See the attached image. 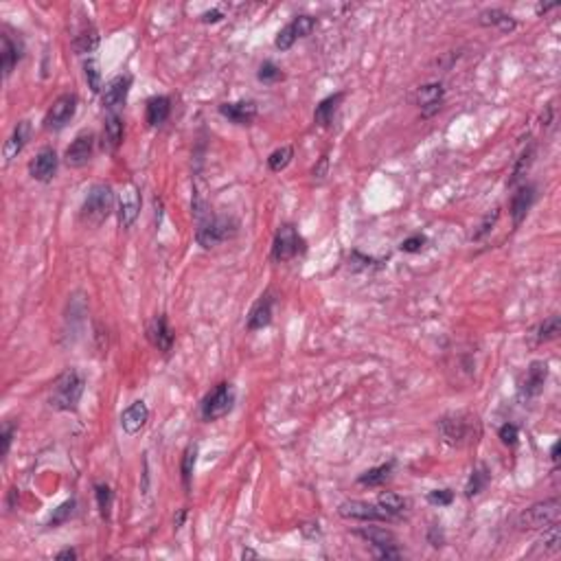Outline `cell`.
Returning a JSON list of instances; mask_svg holds the SVG:
<instances>
[{
  "mask_svg": "<svg viewBox=\"0 0 561 561\" xmlns=\"http://www.w3.org/2000/svg\"><path fill=\"white\" fill-rule=\"evenodd\" d=\"M239 230V224L235 217L228 215H209L200 220V226L195 230V242L202 248H215L228 239H232Z\"/></svg>",
  "mask_w": 561,
  "mask_h": 561,
  "instance_id": "cell-1",
  "label": "cell"
},
{
  "mask_svg": "<svg viewBox=\"0 0 561 561\" xmlns=\"http://www.w3.org/2000/svg\"><path fill=\"white\" fill-rule=\"evenodd\" d=\"M114 211V191L110 185H93L81 206V220L88 226H101Z\"/></svg>",
  "mask_w": 561,
  "mask_h": 561,
  "instance_id": "cell-2",
  "label": "cell"
},
{
  "mask_svg": "<svg viewBox=\"0 0 561 561\" xmlns=\"http://www.w3.org/2000/svg\"><path fill=\"white\" fill-rule=\"evenodd\" d=\"M84 388H86L84 377L75 369H68L55 379L48 402L55 410H75L77 404L81 402Z\"/></svg>",
  "mask_w": 561,
  "mask_h": 561,
  "instance_id": "cell-3",
  "label": "cell"
},
{
  "mask_svg": "<svg viewBox=\"0 0 561 561\" xmlns=\"http://www.w3.org/2000/svg\"><path fill=\"white\" fill-rule=\"evenodd\" d=\"M559 515H561V502L557 498H550L529 506L527 511H522L517 517V527L520 531H541L559 522Z\"/></svg>",
  "mask_w": 561,
  "mask_h": 561,
  "instance_id": "cell-4",
  "label": "cell"
},
{
  "mask_svg": "<svg viewBox=\"0 0 561 561\" xmlns=\"http://www.w3.org/2000/svg\"><path fill=\"white\" fill-rule=\"evenodd\" d=\"M232 406H235V388L228 382H222L202 400L200 414H202L204 421H217V419L226 417V414L232 410Z\"/></svg>",
  "mask_w": 561,
  "mask_h": 561,
  "instance_id": "cell-5",
  "label": "cell"
},
{
  "mask_svg": "<svg viewBox=\"0 0 561 561\" xmlns=\"http://www.w3.org/2000/svg\"><path fill=\"white\" fill-rule=\"evenodd\" d=\"M305 250V242L298 235V230L292 224H283L279 226L275 235V244H272V259L277 263H285L289 259H294L296 255Z\"/></svg>",
  "mask_w": 561,
  "mask_h": 561,
  "instance_id": "cell-6",
  "label": "cell"
},
{
  "mask_svg": "<svg viewBox=\"0 0 561 561\" xmlns=\"http://www.w3.org/2000/svg\"><path fill=\"white\" fill-rule=\"evenodd\" d=\"M355 535L367 539L369 544L375 548V557H379V559H400L402 557L400 548H397V537L386 529H377V527L357 529Z\"/></svg>",
  "mask_w": 561,
  "mask_h": 561,
  "instance_id": "cell-7",
  "label": "cell"
},
{
  "mask_svg": "<svg viewBox=\"0 0 561 561\" xmlns=\"http://www.w3.org/2000/svg\"><path fill=\"white\" fill-rule=\"evenodd\" d=\"M79 99L75 93H66L62 97H58L53 101V105L48 107V112L44 117V128L46 130H62L70 123V119L75 117L77 112Z\"/></svg>",
  "mask_w": 561,
  "mask_h": 561,
  "instance_id": "cell-8",
  "label": "cell"
},
{
  "mask_svg": "<svg viewBox=\"0 0 561 561\" xmlns=\"http://www.w3.org/2000/svg\"><path fill=\"white\" fill-rule=\"evenodd\" d=\"M338 513L345 520H359V522H390L392 520L379 504H369L362 500L342 502Z\"/></svg>",
  "mask_w": 561,
  "mask_h": 561,
  "instance_id": "cell-9",
  "label": "cell"
},
{
  "mask_svg": "<svg viewBox=\"0 0 561 561\" xmlns=\"http://www.w3.org/2000/svg\"><path fill=\"white\" fill-rule=\"evenodd\" d=\"M439 430L447 445H463L472 434V419L465 414H447L439 421Z\"/></svg>",
  "mask_w": 561,
  "mask_h": 561,
  "instance_id": "cell-10",
  "label": "cell"
},
{
  "mask_svg": "<svg viewBox=\"0 0 561 561\" xmlns=\"http://www.w3.org/2000/svg\"><path fill=\"white\" fill-rule=\"evenodd\" d=\"M546 379H548V364L544 359H535L529 364L527 369V375L522 379V386H520V397L522 400H535L541 392H544V386H546Z\"/></svg>",
  "mask_w": 561,
  "mask_h": 561,
  "instance_id": "cell-11",
  "label": "cell"
},
{
  "mask_svg": "<svg viewBox=\"0 0 561 561\" xmlns=\"http://www.w3.org/2000/svg\"><path fill=\"white\" fill-rule=\"evenodd\" d=\"M314 29H316V18H312V15H296L292 22L285 25L279 31L275 44H277V48L287 51V48L294 46V42L298 38H307V35H310Z\"/></svg>",
  "mask_w": 561,
  "mask_h": 561,
  "instance_id": "cell-12",
  "label": "cell"
},
{
  "mask_svg": "<svg viewBox=\"0 0 561 561\" xmlns=\"http://www.w3.org/2000/svg\"><path fill=\"white\" fill-rule=\"evenodd\" d=\"M58 165H60V158H58L55 150L42 147L38 152V156L29 162V173L33 180H38V183H51L58 173Z\"/></svg>",
  "mask_w": 561,
  "mask_h": 561,
  "instance_id": "cell-13",
  "label": "cell"
},
{
  "mask_svg": "<svg viewBox=\"0 0 561 561\" xmlns=\"http://www.w3.org/2000/svg\"><path fill=\"white\" fill-rule=\"evenodd\" d=\"M95 152V136L90 132H81L75 140L68 145V150L64 154L66 165L72 169H79L84 165H88L90 158H93Z\"/></svg>",
  "mask_w": 561,
  "mask_h": 561,
  "instance_id": "cell-14",
  "label": "cell"
},
{
  "mask_svg": "<svg viewBox=\"0 0 561 561\" xmlns=\"http://www.w3.org/2000/svg\"><path fill=\"white\" fill-rule=\"evenodd\" d=\"M443 99H445V88L441 81L425 84L417 90V105H419V110L425 119L434 117L441 110Z\"/></svg>",
  "mask_w": 561,
  "mask_h": 561,
  "instance_id": "cell-15",
  "label": "cell"
},
{
  "mask_svg": "<svg viewBox=\"0 0 561 561\" xmlns=\"http://www.w3.org/2000/svg\"><path fill=\"white\" fill-rule=\"evenodd\" d=\"M140 211V193L134 185H125L119 195V224L123 228H130Z\"/></svg>",
  "mask_w": 561,
  "mask_h": 561,
  "instance_id": "cell-16",
  "label": "cell"
},
{
  "mask_svg": "<svg viewBox=\"0 0 561 561\" xmlns=\"http://www.w3.org/2000/svg\"><path fill=\"white\" fill-rule=\"evenodd\" d=\"M132 88V75H119L112 81H107L103 88V105L110 112H117V107H121L130 95Z\"/></svg>",
  "mask_w": 561,
  "mask_h": 561,
  "instance_id": "cell-17",
  "label": "cell"
},
{
  "mask_svg": "<svg viewBox=\"0 0 561 561\" xmlns=\"http://www.w3.org/2000/svg\"><path fill=\"white\" fill-rule=\"evenodd\" d=\"M272 307H275V296L272 292H265L261 294V298L252 305V310L248 314V322L246 327L250 331H259L263 327H268L270 322H272Z\"/></svg>",
  "mask_w": 561,
  "mask_h": 561,
  "instance_id": "cell-18",
  "label": "cell"
},
{
  "mask_svg": "<svg viewBox=\"0 0 561 561\" xmlns=\"http://www.w3.org/2000/svg\"><path fill=\"white\" fill-rule=\"evenodd\" d=\"M147 338L152 345L162 351V353H169L171 347H173V329L169 327V322H167V316L165 314H160L156 316L152 322H150V327H147Z\"/></svg>",
  "mask_w": 561,
  "mask_h": 561,
  "instance_id": "cell-19",
  "label": "cell"
},
{
  "mask_svg": "<svg viewBox=\"0 0 561 561\" xmlns=\"http://www.w3.org/2000/svg\"><path fill=\"white\" fill-rule=\"evenodd\" d=\"M535 197H537V189L533 185H524L520 187L513 197H511V217H513V226L517 228L524 220H527V215L531 211V206L535 204Z\"/></svg>",
  "mask_w": 561,
  "mask_h": 561,
  "instance_id": "cell-20",
  "label": "cell"
},
{
  "mask_svg": "<svg viewBox=\"0 0 561 561\" xmlns=\"http://www.w3.org/2000/svg\"><path fill=\"white\" fill-rule=\"evenodd\" d=\"M220 114L228 119L230 123L237 125H250L257 117V103L255 101H235V103H222Z\"/></svg>",
  "mask_w": 561,
  "mask_h": 561,
  "instance_id": "cell-21",
  "label": "cell"
},
{
  "mask_svg": "<svg viewBox=\"0 0 561 561\" xmlns=\"http://www.w3.org/2000/svg\"><path fill=\"white\" fill-rule=\"evenodd\" d=\"M150 419V408L145 406V402H134L132 406H128L121 414V428L123 432L128 434H136L145 428Z\"/></svg>",
  "mask_w": 561,
  "mask_h": 561,
  "instance_id": "cell-22",
  "label": "cell"
},
{
  "mask_svg": "<svg viewBox=\"0 0 561 561\" xmlns=\"http://www.w3.org/2000/svg\"><path fill=\"white\" fill-rule=\"evenodd\" d=\"M31 136V125L27 121H20L13 128V132L9 134V138L5 140V147H3V158H5V165H9V162L20 154L25 150V145Z\"/></svg>",
  "mask_w": 561,
  "mask_h": 561,
  "instance_id": "cell-23",
  "label": "cell"
},
{
  "mask_svg": "<svg viewBox=\"0 0 561 561\" xmlns=\"http://www.w3.org/2000/svg\"><path fill=\"white\" fill-rule=\"evenodd\" d=\"M123 143V119L119 112H107L103 123V150L117 152Z\"/></svg>",
  "mask_w": 561,
  "mask_h": 561,
  "instance_id": "cell-24",
  "label": "cell"
},
{
  "mask_svg": "<svg viewBox=\"0 0 561 561\" xmlns=\"http://www.w3.org/2000/svg\"><path fill=\"white\" fill-rule=\"evenodd\" d=\"M169 112H171V99L169 97H152L145 105V121H147L150 128H158L162 125L167 119H169Z\"/></svg>",
  "mask_w": 561,
  "mask_h": 561,
  "instance_id": "cell-25",
  "label": "cell"
},
{
  "mask_svg": "<svg viewBox=\"0 0 561 561\" xmlns=\"http://www.w3.org/2000/svg\"><path fill=\"white\" fill-rule=\"evenodd\" d=\"M480 25H484V27H496L502 33H511L517 27L515 18L509 15L506 11H502V9H487V11H482L480 13Z\"/></svg>",
  "mask_w": 561,
  "mask_h": 561,
  "instance_id": "cell-26",
  "label": "cell"
},
{
  "mask_svg": "<svg viewBox=\"0 0 561 561\" xmlns=\"http://www.w3.org/2000/svg\"><path fill=\"white\" fill-rule=\"evenodd\" d=\"M345 99V93H336L327 99H322L318 105H316V112H314V121L320 125V128H329L331 121H334V114L338 110V105Z\"/></svg>",
  "mask_w": 561,
  "mask_h": 561,
  "instance_id": "cell-27",
  "label": "cell"
},
{
  "mask_svg": "<svg viewBox=\"0 0 561 561\" xmlns=\"http://www.w3.org/2000/svg\"><path fill=\"white\" fill-rule=\"evenodd\" d=\"M0 42H3V75L9 77L13 72V68L18 66V62H20V58H22V46L15 44L7 33L0 35Z\"/></svg>",
  "mask_w": 561,
  "mask_h": 561,
  "instance_id": "cell-28",
  "label": "cell"
},
{
  "mask_svg": "<svg viewBox=\"0 0 561 561\" xmlns=\"http://www.w3.org/2000/svg\"><path fill=\"white\" fill-rule=\"evenodd\" d=\"M392 469H395V461H388V463H382V465H377V467H371V469H367L364 474H359L357 482L364 484V487H382L390 478Z\"/></svg>",
  "mask_w": 561,
  "mask_h": 561,
  "instance_id": "cell-29",
  "label": "cell"
},
{
  "mask_svg": "<svg viewBox=\"0 0 561 561\" xmlns=\"http://www.w3.org/2000/svg\"><path fill=\"white\" fill-rule=\"evenodd\" d=\"M99 46V33L95 27H84L75 38H72V48H75L77 55H88Z\"/></svg>",
  "mask_w": 561,
  "mask_h": 561,
  "instance_id": "cell-30",
  "label": "cell"
},
{
  "mask_svg": "<svg viewBox=\"0 0 561 561\" xmlns=\"http://www.w3.org/2000/svg\"><path fill=\"white\" fill-rule=\"evenodd\" d=\"M489 480H491V472H489V467L480 463L478 467H474L472 476H469V480H467V487H465V496H467V498H474V496H478L480 491H484V487L489 484Z\"/></svg>",
  "mask_w": 561,
  "mask_h": 561,
  "instance_id": "cell-31",
  "label": "cell"
},
{
  "mask_svg": "<svg viewBox=\"0 0 561 561\" xmlns=\"http://www.w3.org/2000/svg\"><path fill=\"white\" fill-rule=\"evenodd\" d=\"M377 504L382 506V509L395 520V517H400L406 509H408V500L406 498H402V496H397V494H392V491H386V494H382L377 498Z\"/></svg>",
  "mask_w": 561,
  "mask_h": 561,
  "instance_id": "cell-32",
  "label": "cell"
},
{
  "mask_svg": "<svg viewBox=\"0 0 561 561\" xmlns=\"http://www.w3.org/2000/svg\"><path fill=\"white\" fill-rule=\"evenodd\" d=\"M533 156H535V145L531 143L527 150H524L522 154H520V158H517V162H515V167H513V171H511V178H509V187H515L520 180L527 176V171L531 169V165H533Z\"/></svg>",
  "mask_w": 561,
  "mask_h": 561,
  "instance_id": "cell-33",
  "label": "cell"
},
{
  "mask_svg": "<svg viewBox=\"0 0 561 561\" xmlns=\"http://www.w3.org/2000/svg\"><path fill=\"white\" fill-rule=\"evenodd\" d=\"M195 461H197V445H189L185 449L183 465H180V474H183V484H185V491L187 494L191 489V478H193V472H195Z\"/></svg>",
  "mask_w": 561,
  "mask_h": 561,
  "instance_id": "cell-34",
  "label": "cell"
},
{
  "mask_svg": "<svg viewBox=\"0 0 561 561\" xmlns=\"http://www.w3.org/2000/svg\"><path fill=\"white\" fill-rule=\"evenodd\" d=\"M292 158H294V150L289 147V145H283V147L275 150L272 154L268 156V167L272 169L275 173H279V171H283L289 165V162H292Z\"/></svg>",
  "mask_w": 561,
  "mask_h": 561,
  "instance_id": "cell-35",
  "label": "cell"
},
{
  "mask_svg": "<svg viewBox=\"0 0 561 561\" xmlns=\"http://www.w3.org/2000/svg\"><path fill=\"white\" fill-rule=\"evenodd\" d=\"M84 75H86V81H88V88L93 90V93H101L103 90V79H101V66L97 60H86L84 64Z\"/></svg>",
  "mask_w": 561,
  "mask_h": 561,
  "instance_id": "cell-36",
  "label": "cell"
},
{
  "mask_svg": "<svg viewBox=\"0 0 561 561\" xmlns=\"http://www.w3.org/2000/svg\"><path fill=\"white\" fill-rule=\"evenodd\" d=\"M95 496H97V506L103 520H110V509H112V489L105 482L95 484Z\"/></svg>",
  "mask_w": 561,
  "mask_h": 561,
  "instance_id": "cell-37",
  "label": "cell"
},
{
  "mask_svg": "<svg viewBox=\"0 0 561 561\" xmlns=\"http://www.w3.org/2000/svg\"><path fill=\"white\" fill-rule=\"evenodd\" d=\"M559 334H561V318L559 316H550V318H546L544 322L539 324L537 340L539 342H548V340H555Z\"/></svg>",
  "mask_w": 561,
  "mask_h": 561,
  "instance_id": "cell-38",
  "label": "cell"
},
{
  "mask_svg": "<svg viewBox=\"0 0 561 561\" xmlns=\"http://www.w3.org/2000/svg\"><path fill=\"white\" fill-rule=\"evenodd\" d=\"M257 77H259V81H263V84H277V81H281L285 75H283V70H281L277 64H272V62H263L261 68H259V72H257Z\"/></svg>",
  "mask_w": 561,
  "mask_h": 561,
  "instance_id": "cell-39",
  "label": "cell"
},
{
  "mask_svg": "<svg viewBox=\"0 0 561 561\" xmlns=\"http://www.w3.org/2000/svg\"><path fill=\"white\" fill-rule=\"evenodd\" d=\"M541 544H544V550H548V553H557L559 550V546H561V533H559L557 522L550 524L548 529H544V537H541Z\"/></svg>",
  "mask_w": 561,
  "mask_h": 561,
  "instance_id": "cell-40",
  "label": "cell"
},
{
  "mask_svg": "<svg viewBox=\"0 0 561 561\" xmlns=\"http://www.w3.org/2000/svg\"><path fill=\"white\" fill-rule=\"evenodd\" d=\"M72 511H75V500H66L64 504L58 506L55 513L51 515L48 527H51V529H53V527H60V524H64V522L72 515Z\"/></svg>",
  "mask_w": 561,
  "mask_h": 561,
  "instance_id": "cell-41",
  "label": "cell"
},
{
  "mask_svg": "<svg viewBox=\"0 0 561 561\" xmlns=\"http://www.w3.org/2000/svg\"><path fill=\"white\" fill-rule=\"evenodd\" d=\"M498 437H500V441H502L504 445L513 447V445L517 443V439H520V430H517L515 423H504V425L498 430Z\"/></svg>",
  "mask_w": 561,
  "mask_h": 561,
  "instance_id": "cell-42",
  "label": "cell"
},
{
  "mask_svg": "<svg viewBox=\"0 0 561 561\" xmlns=\"http://www.w3.org/2000/svg\"><path fill=\"white\" fill-rule=\"evenodd\" d=\"M451 500H454V491H449V489H437L428 494V502L437 506H447L451 504Z\"/></svg>",
  "mask_w": 561,
  "mask_h": 561,
  "instance_id": "cell-43",
  "label": "cell"
},
{
  "mask_svg": "<svg viewBox=\"0 0 561 561\" xmlns=\"http://www.w3.org/2000/svg\"><path fill=\"white\" fill-rule=\"evenodd\" d=\"M425 242H428V239L423 237V235H412V237H408V239L402 242L400 248H402L404 252H421V248L425 246Z\"/></svg>",
  "mask_w": 561,
  "mask_h": 561,
  "instance_id": "cell-44",
  "label": "cell"
},
{
  "mask_svg": "<svg viewBox=\"0 0 561 561\" xmlns=\"http://www.w3.org/2000/svg\"><path fill=\"white\" fill-rule=\"evenodd\" d=\"M498 217H500V211H494V213H489V215L484 217L482 224H480V230H478V232H474V239H476V242H478V239H482L484 235L494 228V224L498 222Z\"/></svg>",
  "mask_w": 561,
  "mask_h": 561,
  "instance_id": "cell-45",
  "label": "cell"
},
{
  "mask_svg": "<svg viewBox=\"0 0 561 561\" xmlns=\"http://www.w3.org/2000/svg\"><path fill=\"white\" fill-rule=\"evenodd\" d=\"M13 432H15V425H5L3 430V456L9 454V447H11V441H13Z\"/></svg>",
  "mask_w": 561,
  "mask_h": 561,
  "instance_id": "cell-46",
  "label": "cell"
},
{
  "mask_svg": "<svg viewBox=\"0 0 561 561\" xmlns=\"http://www.w3.org/2000/svg\"><path fill=\"white\" fill-rule=\"evenodd\" d=\"M428 539H430V544H432L434 548H439V546H443V533H441V529L437 527V524H434V527H430Z\"/></svg>",
  "mask_w": 561,
  "mask_h": 561,
  "instance_id": "cell-47",
  "label": "cell"
},
{
  "mask_svg": "<svg viewBox=\"0 0 561 561\" xmlns=\"http://www.w3.org/2000/svg\"><path fill=\"white\" fill-rule=\"evenodd\" d=\"M224 18V13L220 11V9H213V11H206V13H202V22L204 25H211V22H220Z\"/></svg>",
  "mask_w": 561,
  "mask_h": 561,
  "instance_id": "cell-48",
  "label": "cell"
},
{
  "mask_svg": "<svg viewBox=\"0 0 561 561\" xmlns=\"http://www.w3.org/2000/svg\"><path fill=\"white\" fill-rule=\"evenodd\" d=\"M324 173H327V156H322L320 158V165L314 167V178H322Z\"/></svg>",
  "mask_w": 561,
  "mask_h": 561,
  "instance_id": "cell-49",
  "label": "cell"
},
{
  "mask_svg": "<svg viewBox=\"0 0 561 561\" xmlns=\"http://www.w3.org/2000/svg\"><path fill=\"white\" fill-rule=\"evenodd\" d=\"M55 559H60V561H62V559H70V561H72V559H77V550H75V548H64L62 553L55 555Z\"/></svg>",
  "mask_w": 561,
  "mask_h": 561,
  "instance_id": "cell-50",
  "label": "cell"
},
{
  "mask_svg": "<svg viewBox=\"0 0 561 561\" xmlns=\"http://www.w3.org/2000/svg\"><path fill=\"white\" fill-rule=\"evenodd\" d=\"M557 7H559V3H548V5L541 3V5L535 7V13H537V15H544V13H548L550 9H557Z\"/></svg>",
  "mask_w": 561,
  "mask_h": 561,
  "instance_id": "cell-51",
  "label": "cell"
},
{
  "mask_svg": "<svg viewBox=\"0 0 561 561\" xmlns=\"http://www.w3.org/2000/svg\"><path fill=\"white\" fill-rule=\"evenodd\" d=\"M185 515H187V511H185V509L178 513V517H176V529H180V527H183V522H185Z\"/></svg>",
  "mask_w": 561,
  "mask_h": 561,
  "instance_id": "cell-52",
  "label": "cell"
},
{
  "mask_svg": "<svg viewBox=\"0 0 561 561\" xmlns=\"http://www.w3.org/2000/svg\"><path fill=\"white\" fill-rule=\"evenodd\" d=\"M557 454H559V443H555V445H553V449H550V456H553V461H555V463H557V458H559Z\"/></svg>",
  "mask_w": 561,
  "mask_h": 561,
  "instance_id": "cell-53",
  "label": "cell"
},
{
  "mask_svg": "<svg viewBox=\"0 0 561 561\" xmlns=\"http://www.w3.org/2000/svg\"><path fill=\"white\" fill-rule=\"evenodd\" d=\"M242 557H244V559H248V557H259V555H257L255 550H244V555H242Z\"/></svg>",
  "mask_w": 561,
  "mask_h": 561,
  "instance_id": "cell-54",
  "label": "cell"
}]
</instances>
